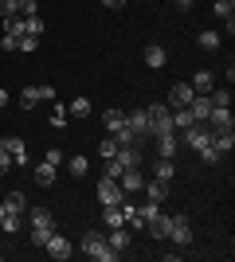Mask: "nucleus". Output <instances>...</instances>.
<instances>
[{"label": "nucleus", "mask_w": 235, "mask_h": 262, "mask_svg": "<svg viewBox=\"0 0 235 262\" xmlns=\"http://www.w3.org/2000/svg\"><path fill=\"white\" fill-rule=\"evenodd\" d=\"M212 149H216L220 157L231 153V149H235V133H231V129H212Z\"/></svg>", "instance_id": "nucleus-17"}, {"label": "nucleus", "mask_w": 235, "mask_h": 262, "mask_svg": "<svg viewBox=\"0 0 235 262\" xmlns=\"http://www.w3.org/2000/svg\"><path fill=\"white\" fill-rule=\"evenodd\" d=\"M82 254H87V258H94V262H114V258H122V254L106 243V235H102V231H87V235H82Z\"/></svg>", "instance_id": "nucleus-3"}, {"label": "nucleus", "mask_w": 235, "mask_h": 262, "mask_svg": "<svg viewBox=\"0 0 235 262\" xmlns=\"http://www.w3.org/2000/svg\"><path fill=\"white\" fill-rule=\"evenodd\" d=\"M122 172H125V164L118 161V157H110V161H106V176H110V180H118Z\"/></svg>", "instance_id": "nucleus-38"}, {"label": "nucleus", "mask_w": 235, "mask_h": 262, "mask_svg": "<svg viewBox=\"0 0 235 262\" xmlns=\"http://www.w3.org/2000/svg\"><path fill=\"white\" fill-rule=\"evenodd\" d=\"M114 157H118L125 168H137V164H141V153H137L134 145H118V153H114Z\"/></svg>", "instance_id": "nucleus-22"}, {"label": "nucleus", "mask_w": 235, "mask_h": 262, "mask_svg": "<svg viewBox=\"0 0 235 262\" xmlns=\"http://www.w3.org/2000/svg\"><path fill=\"white\" fill-rule=\"evenodd\" d=\"M122 200H125L122 184H118V180H110V176H102V184H98V204H102V208H118Z\"/></svg>", "instance_id": "nucleus-5"}, {"label": "nucleus", "mask_w": 235, "mask_h": 262, "mask_svg": "<svg viewBox=\"0 0 235 262\" xmlns=\"http://www.w3.org/2000/svg\"><path fill=\"white\" fill-rule=\"evenodd\" d=\"M39 102H44V98H39V86H24L20 90V106L24 110H35Z\"/></svg>", "instance_id": "nucleus-27"}, {"label": "nucleus", "mask_w": 235, "mask_h": 262, "mask_svg": "<svg viewBox=\"0 0 235 262\" xmlns=\"http://www.w3.org/2000/svg\"><path fill=\"white\" fill-rule=\"evenodd\" d=\"M114 153H118V137H102V145H98V157H102V161H110Z\"/></svg>", "instance_id": "nucleus-35"}, {"label": "nucleus", "mask_w": 235, "mask_h": 262, "mask_svg": "<svg viewBox=\"0 0 235 262\" xmlns=\"http://www.w3.org/2000/svg\"><path fill=\"white\" fill-rule=\"evenodd\" d=\"M188 114H192L196 121H204L208 114H212V98H208V94H192V102H188Z\"/></svg>", "instance_id": "nucleus-18"}, {"label": "nucleus", "mask_w": 235, "mask_h": 262, "mask_svg": "<svg viewBox=\"0 0 235 262\" xmlns=\"http://www.w3.org/2000/svg\"><path fill=\"white\" fill-rule=\"evenodd\" d=\"M192 121H196V118L188 114V106H184V110H173V129H188Z\"/></svg>", "instance_id": "nucleus-32"}, {"label": "nucleus", "mask_w": 235, "mask_h": 262, "mask_svg": "<svg viewBox=\"0 0 235 262\" xmlns=\"http://www.w3.org/2000/svg\"><path fill=\"white\" fill-rule=\"evenodd\" d=\"M51 125H55V129H63V125H67V106H55V114H51Z\"/></svg>", "instance_id": "nucleus-42"}, {"label": "nucleus", "mask_w": 235, "mask_h": 262, "mask_svg": "<svg viewBox=\"0 0 235 262\" xmlns=\"http://www.w3.org/2000/svg\"><path fill=\"white\" fill-rule=\"evenodd\" d=\"M39 32H44V20H39V16H24V35H35V39H39Z\"/></svg>", "instance_id": "nucleus-34"}, {"label": "nucleus", "mask_w": 235, "mask_h": 262, "mask_svg": "<svg viewBox=\"0 0 235 262\" xmlns=\"http://www.w3.org/2000/svg\"><path fill=\"white\" fill-rule=\"evenodd\" d=\"M44 251L51 254V258H59V262H63V258H71V243L63 239L59 231H51V239H47V247H44Z\"/></svg>", "instance_id": "nucleus-12"}, {"label": "nucleus", "mask_w": 235, "mask_h": 262, "mask_svg": "<svg viewBox=\"0 0 235 262\" xmlns=\"http://www.w3.org/2000/svg\"><path fill=\"white\" fill-rule=\"evenodd\" d=\"M67 168H71V176H87V172H90L87 157H67Z\"/></svg>", "instance_id": "nucleus-33"}, {"label": "nucleus", "mask_w": 235, "mask_h": 262, "mask_svg": "<svg viewBox=\"0 0 235 262\" xmlns=\"http://www.w3.org/2000/svg\"><path fill=\"white\" fill-rule=\"evenodd\" d=\"M20 16H39V4L35 0H20Z\"/></svg>", "instance_id": "nucleus-45"}, {"label": "nucleus", "mask_w": 235, "mask_h": 262, "mask_svg": "<svg viewBox=\"0 0 235 262\" xmlns=\"http://www.w3.org/2000/svg\"><path fill=\"white\" fill-rule=\"evenodd\" d=\"M28 227H32V243L44 251L47 239H51V231H55V215L47 208H35V211H28Z\"/></svg>", "instance_id": "nucleus-2"}, {"label": "nucleus", "mask_w": 235, "mask_h": 262, "mask_svg": "<svg viewBox=\"0 0 235 262\" xmlns=\"http://www.w3.org/2000/svg\"><path fill=\"white\" fill-rule=\"evenodd\" d=\"M20 47V35H8L4 32V39H0V51H16Z\"/></svg>", "instance_id": "nucleus-44"}, {"label": "nucleus", "mask_w": 235, "mask_h": 262, "mask_svg": "<svg viewBox=\"0 0 235 262\" xmlns=\"http://www.w3.org/2000/svg\"><path fill=\"white\" fill-rule=\"evenodd\" d=\"M4 106H8V90L0 86V110H4Z\"/></svg>", "instance_id": "nucleus-49"}, {"label": "nucleus", "mask_w": 235, "mask_h": 262, "mask_svg": "<svg viewBox=\"0 0 235 262\" xmlns=\"http://www.w3.org/2000/svg\"><path fill=\"white\" fill-rule=\"evenodd\" d=\"M35 184H44V188L55 184V164H47V161L35 164Z\"/></svg>", "instance_id": "nucleus-24"}, {"label": "nucleus", "mask_w": 235, "mask_h": 262, "mask_svg": "<svg viewBox=\"0 0 235 262\" xmlns=\"http://www.w3.org/2000/svg\"><path fill=\"white\" fill-rule=\"evenodd\" d=\"M157 149H161V157H177V149H180V137H177V129L157 133Z\"/></svg>", "instance_id": "nucleus-14"}, {"label": "nucleus", "mask_w": 235, "mask_h": 262, "mask_svg": "<svg viewBox=\"0 0 235 262\" xmlns=\"http://www.w3.org/2000/svg\"><path fill=\"white\" fill-rule=\"evenodd\" d=\"M145 196L153 200V204H161V200L168 196V184H165V180H157V176H153V180H145Z\"/></svg>", "instance_id": "nucleus-23"}, {"label": "nucleus", "mask_w": 235, "mask_h": 262, "mask_svg": "<svg viewBox=\"0 0 235 262\" xmlns=\"http://www.w3.org/2000/svg\"><path fill=\"white\" fill-rule=\"evenodd\" d=\"M35 47H39V39H35V35H20V47H16V51H28V55H32Z\"/></svg>", "instance_id": "nucleus-43"}, {"label": "nucleus", "mask_w": 235, "mask_h": 262, "mask_svg": "<svg viewBox=\"0 0 235 262\" xmlns=\"http://www.w3.org/2000/svg\"><path fill=\"white\" fill-rule=\"evenodd\" d=\"M184 145H192V149H196L208 164L220 161V153L212 149V125H208V121H192L188 129H184Z\"/></svg>", "instance_id": "nucleus-1"}, {"label": "nucleus", "mask_w": 235, "mask_h": 262, "mask_svg": "<svg viewBox=\"0 0 235 262\" xmlns=\"http://www.w3.org/2000/svg\"><path fill=\"white\" fill-rule=\"evenodd\" d=\"M204 121H208L212 129H231V106H212V114Z\"/></svg>", "instance_id": "nucleus-15"}, {"label": "nucleus", "mask_w": 235, "mask_h": 262, "mask_svg": "<svg viewBox=\"0 0 235 262\" xmlns=\"http://www.w3.org/2000/svg\"><path fill=\"white\" fill-rule=\"evenodd\" d=\"M165 63H168L165 43H149L145 47V67H153V71H157V67H165Z\"/></svg>", "instance_id": "nucleus-20"}, {"label": "nucleus", "mask_w": 235, "mask_h": 262, "mask_svg": "<svg viewBox=\"0 0 235 262\" xmlns=\"http://www.w3.org/2000/svg\"><path fill=\"white\" fill-rule=\"evenodd\" d=\"M106 243H110L114 251L122 254L125 247H130V243H134V235H130V227H110V231H106Z\"/></svg>", "instance_id": "nucleus-16"}, {"label": "nucleus", "mask_w": 235, "mask_h": 262, "mask_svg": "<svg viewBox=\"0 0 235 262\" xmlns=\"http://www.w3.org/2000/svg\"><path fill=\"white\" fill-rule=\"evenodd\" d=\"M4 204V211H16V215H24V208H28V200H24V192H8V196L0 200Z\"/></svg>", "instance_id": "nucleus-26"}, {"label": "nucleus", "mask_w": 235, "mask_h": 262, "mask_svg": "<svg viewBox=\"0 0 235 262\" xmlns=\"http://www.w3.org/2000/svg\"><path fill=\"white\" fill-rule=\"evenodd\" d=\"M196 43H200L204 51H216V47H220V32H196Z\"/></svg>", "instance_id": "nucleus-30"}, {"label": "nucleus", "mask_w": 235, "mask_h": 262, "mask_svg": "<svg viewBox=\"0 0 235 262\" xmlns=\"http://www.w3.org/2000/svg\"><path fill=\"white\" fill-rule=\"evenodd\" d=\"M168 227H173V215H165V211H157V215L145 219V231L153 239H168Z\"/></svg>", "instance_id": "nucleus-9"}, {"label": "nucleus", "mask_w": 235, "mask_h": 262, "mask_svg": "<svg viewBox=\"0 0 235 262\" xmlns=\"http://www.w3.org/2000/svg\"><path fill=\"white\" fill-rule=\"evenodd\" d=\"M125 133H130V137H149V118H145V110L125 114Z\"/></svg>", "instance_id": "nucleus-7"}, {"label": "nucleus", "mask_w": 235, "mask_h": 262, "mask_svg": "<svg viewBox=\"0 0 235 262\" xmlns=\"http://www.w3.org/2000/svg\"><path fill=\"white\" fill-rule=\"evenodd\" d=\"M231 12H235V0H216V16L220 20H231Z\"/></svg>", "instance_id": "nucleus-37"}, {"label": "nucleus", "mask_w": 235, "mask_h": 262, "mask_svg": "<svg viewBox=\"0 0 235 262\" xmlns=\"http://www.w3.org/2000/svg\"><path fill=\"white\" fill-rule=\"evenodd\" d=\"M118 208H122V223H125V227H130V231H141V227H145V219H141V211H137V204H130V200H122Z\"/></svg>", "instance_id": "nucleus-13"}, {"label": "nucleus", "mask_w": 235, "mask_h": 262, "mask_svg": "<svg viewBox=\"0 0 235 262\" xmlns=\"http://www.w3.org/2000/svg\"><path fill=\"white\" fill-rule=\"evenodd\" d=\"M4 32L8 35H24V16H4Z\"/></svg>", "instance_id": "nucleus-36"}, {"label": "nucleus", "mask_w": 235, "mask_h": 262, "mask_svg": "<svg viewBox=\"0 0 235 262\" xmlns=\"http://www.w3.org/2000/svg\"><path fill=\"white\" fill-rule=\"evenodd\" d=\"M192 94H196V90H192L188 82H177V86L168 90V110H184L192 102Z\"/></svg>", "instance_id": "nucleus-10"}, {"label": "nucleus", "mask_w": 235, "mask_h": 262, "mask_svg": "<svg viewBox=\"0 0 235 262\" xmlns=\"http://www.w3.org/2000/svg\"><path fill=\"white\" fill-rule=\"evenodd\" d=\"M188 86L196 90V94H208V90H216V75H212V71H196Z\"/></svg>", "instance_id": "nucleus-19"}, {"label": "nucleus", "mask_w": 235, "mask_h": 262, "mask_svg": "<svg viewBox=\"0 0 235 262\" xmlns=\"http://www.w3.org/2000/svg\"><path fill=\"white\" fill-rule=\"evenodd\" d=\"M118 184H122L125 196H134V192H141V188H145V176L137 172V168H125V172L118 176Z\"/></svg>", "instance_id": "nucleus-11"}, {"label": "nucleus", "mask_w": 235, "mask_h": 262, "mask_svg": "<svg viewBox=\"0 0 235 262\" xmlns=\"http://www.w3.org/2000/svg\"><path fill=\"white\" fill-rule=\"evenodd\" d=\"M102 4H106V8H114V12H118V8H122V4H125V0H102Z\"/></svg>", "instance_id": "nucleus-47"}, {"label": "nucleus", "mask_w": 235, "mask_h": 262, "mask_svg": "<svg viewBox=\"0 0 235 262\" xmlns=\"http://www.w3.org/2000/svg\"><path fill=\"white\" fill-rule=\"evenodd\" d=\"M44 161L59 168V164H67V153H63V149H47V153H44Z\"/></svg>", "instance_id": "nucleus-39"}, {"label": "nucleus", "mask_w": 235, "mask_h": 262, "mask_svg": "<svg viewBox=\"0 0 235 262\" xmlns=\"http://www.w3.org/2000/svg\"><path fill=\"white\" fill-rule=\"evenodd\" d=\"M153 176H157V180H165V184H168V180L177 176V164L168 161V157H161V161L153 164Z\"/></svg>", "instance_id": "nucleus-25"}, {"label": "nucleus", "mask_w": 235, "mask_h": 262, "mask_svg": "<svg viewBox=\"0 0 235 262\" xmlns=\"http://www.w3.org/2000/svg\"><path fill=\"white\" fill-rule=\"evenodd\" d=\"M8 164H12V157H8V153H4V149H0V176L8 172Z\"/></svg>", "instance_id": "nucleus-46"}, {"label": "nucleus", "mask_w": 235, "mask_h": 262, "mask_svg": "<svg viewBox=\"0 0 235 262\" xmlns=\"http://www.w3.org/2000/svg\"><path fill=\"white\" fill-rule=\"evenodd\" d=\"M168 239L177 247H192V223L188 215H173V227H168Z\"/></svg>", "instance_id": "nucleus-6"}, {"label": "nucleus", "mask_w": 235, "mask_h": 262, "mask_svg": "<svg viewBox=\"0 0 235 262\" xmlns=\"http://www.w3.org/2000/svg\"><path fill=\"white\" fill-rule=\"evenodd\" d=\"M0 16H20V0H0Z\"/></svg>", "instance_id": "nucleus-41"}, {"label": "nucleus", "mask_w": 235, "mask_h": 262, "mask_svg": "<svg viewBox=\"0 0 235 262\" xmlns=\"http://www.w3.org/2000/svg\"><path fill=\"white\" fill-rule=\"evenodd\" d=\"M102 227L110 231V227H125L122 223V208H102Z\"/></svg>", "instance_id": "nucleus-28"}, {"label": "nucleus", "mask_w": 235, "mask_h": 262, "mask_svg": "<svg viewBox=\"0 0 235 262\" xmlns=\"http://www.w3.org/2000/svg\"><path fill=\"white\" fill-rule=\"evenodd\" d=\"M90 98H71V118H90Z\"/></svg>", "instance_id": "nucleus-31"}, {"label": "nucleus", "mask_w": 235, "mask_h": 262, "mask_svg": "<svg viewBox=\"0 0 235 262\" xmlns=\"http://www.w3.org/2000/svg\"><path fill=\"white\" fill-rule=\"evenodd\" d=\"M122 125H125V114H122V110H106V114H102V129H106V133H118Z\"/></svg>", "instance_id": "nucleus-21"}, {"label": "nucleus", "mask_w": 235, "mask_h": 262, "mask_svg": "<svg viewBox=\"0 0 235 262\" xmlns=\"http://www.w3.org/2000/svg\"><path fill=\"white\" fill-rule=\"evenodd\" d=\"M208 98H212V106H231V94H227V90H208Z\"/></svg>", "instance_id": "nucleus-40"}, {"label": "nucleus", "mask_w": 235, "mask_h": 262, "mask_svg": "<svg viewBox=\"0 0 235 262\" xmlns=\"http://www.w3.org/2000/svg\"><path fill=\"white\" fill-rule=\"evenodd\" d=\"M20 227H24V219L16 215V211H4V219H0V231H8V235H16Z\"/></svg>", "instance_id": "nucleus-29"}, {"label": "nucleus", "mask_w": 235, "mask_h": 262, "mask_svg": "<svg viewBox=\"0 0 235 262\" xmlns=\"http://www.w3.org/2000/svg\"><path fill=\"white\" fill-rule=\"evenodd\" d=\"M173 4H177L180 12H188V8H192V0H173Z\"/></svg>", "instance_id": "nucleus-48"}, {"label": "nucleus", "mask_w": 235, "mask_h": 262, "mask_svg": "<svg viewBox=\"0 0 235 262\" xmlns=\"http://www.w3.org/2000/svg\"><path fill=\"white\" fill-rule=\"evenodd\" d=\"M145 118H149V137H157V133H165V129H173V110H168V106H149V110H145Z\"/></svg>", "instance_id": "nucleus-4"}, {"label": "nucleus", "mask_w": 235, "mask_h": 262, "mask_svg": "<svg viewBox=\"0 0 235 262\" xmlns=\"http://www.w3.org/2000/svg\"><path fill=\"white\" fill-rule=\"evenodd\" d=\"M0 219H4V204H0Z\"/></svg>", "instance_id": "nucleus-50"}, {"label": "nucleus", "mask_w": 235, "mask_h": 262, "mask_svg": "<svg viewBox=\"0 0 235 262\" xmlns=\"http://www.w3.org/2000/svg\"><path fill=\"white\" fill-rule=\"evenodd\" d=\"M0 149L12 157V164H28V145H24V137H4Z\"/></svg>", "instance_id": "nucleus-8"}]
</instances>
